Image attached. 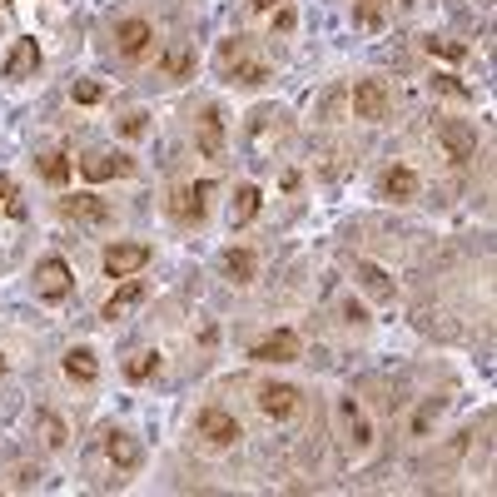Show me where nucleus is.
I'll return each instance as SVG.
<instances>
[{"label":"nucleus","instance_id":"f257e3e1","mask_svg":"<svg viewBox=\"0 0 497 497\" xmlns=\"http://www.w3.org/2000/svg\"><path fill=\"white\" fill-rule=\"evenodd\" d=\"M393 109V90L383 85V80H358L353 85V115L368 119V125H379V119H388Z\"/></svg>","mask_w":497,"mask_h":497},{"label":"nucleus","instance_id":"f03ea898","mask_svg":"<svg viewBox=\"0 0 497 497\" xmlns=\"http://www.w3.org/2000/svg\"><path fill=\"white\" fill-rule=\"evenodd\" d=\"M195 144H199V154H205V160H224V150H229V119H224V109H219V105L205 109V119H199V130H195Z\"/></svg>","mask_w":497,"mask_h":497},{"label":"nucleus","instance_id":"7ed1b4c3","mask_svg":"<svg viewBox=\"0 0 497 497\" xmlns=\"http://www.w3.org/2000/svg\"><path fill=\"white\" fill-rule=\"evenodd\" d=\"M150 259H154V248H150V244H109L100 264H105L109 279H130V274H140Z\"/></svg>","mask_w":497,"mask_h":497},{"label":"nucleus","instance_id":"20e7f679","mask_svg":"<svg viewBox=\"0 0 497 497\" xmlns=\"http://www.w3.org/2000/svg\"><path fill=\"white\" fill-rule=\"evenodd\" d=\"M299 353H303V344H299V334H293V328H274L269 338H259V344L248 348V358H254V363H293Z\"/></svg>","mask_w":497,"mask_h":497},{"label":"nucleus","instance_id":"39448f33","mask_svg":"<svg viewBox=\"0 0 497 497\" xmlns=\"http://www.w3.org/2000/svg\"><path fill=\"white\" fill-rule=\"evenodd\" d=\"M60 219H70V224H109V205L100 195H60Z\"/></svg>","mask_w":497,"mask_h":497},{"label":"nucleus","instance_id":"423d86ee","mask_svg":"<svg viewBox=\"0 0 497 497\" xmlns=\"http://www.w3.org/2000/svg\"><path fill=\"white\" fill-rule=\"evenodd\" d=\"M154 45V25L140 21V15H130V21L115 25V50L125 55V60H140V55H150Z\"/></svg>","mask_w":497,"mask_h":497},{"label":"nucleus","instance_id":"0eeeda50","mask_svg":"<svg viewBox=\"0 0 497 497\" xmlns=\"http://www.w3.org/2000/svg\"><path fill=\"white\" fill-rule=\"evenodd\" d=\"M70 264L65 259H40V269H35V293H40L45 303H60L70 299Z\"/></svg>","mask_w":497,"mask_h":497},{"label":"nucleus","instance_id":"6e6552de","mask_svg":"<svg viewBox=\"0 0 497 497\" xmlns=\"http://www.w3.org/2000/svg\"><path fill=\"white\" fill-rule=\"evenodd\" d=\"M438 140H443L448 160H458V164L477 160V135L467 130L463 119H438Z\"/></svg>","mask_w":497,"mask_h":497},{"label":"nucleus","instance_id":"1a4fd4ad","mask_svg":"<svg viewBox=\"0 0 497 497\" xmlns=\"http://www.w3.org/2000/svg\"><path fill=\"white\" fill-rule=\"evenodd\" d=\"M199 438H209L214 448H229V443H239L244 432H239V418H234V413L205 408V413H199Z\"/></svg>","mask_w":497,"mask_h":497},{"label":"nucleus","instance_id":"9d476101","mask_svg":"<svg viewBox=\"0 0 497 497\" xmlns=\"http://www.w3.org/2000/svg\"><path fill=\"white\" fill-rule=\"evenodd\" d=\"M209 195H214V184H209V179H199V184H184L179 195H174V214H179L184 224H205Z\"/></svg>","mask_w":497,"mask_h":497},{"label":"nucleus","instance_id":"9b49d317","mask_svg":"<svg viewBox=\"0 0 497 497\" xmlns=\"http://www.w3.org/2000/svg\"><path fill=\"white\" fill-rule=\"evenodd\" d=\"M259 408L269 413V418H293V413H299V388H293V383H264L259 388Z\"/></svg>","mask_w":497,"mask_h":497},{"label":"nucleus","instance_id":"f8f14e48","mask_svg":"<svg viewBox=\"0 0 497 497\" xmlns=\"http://www.w3.org/2000/svg\"><path fill=\"white\" fill-rule=\"evenodd\" d=\"M40 75V40H15L5 55V80H31Z\"/></svg>","mask_w":497,"mask_h":497},{"label":"nucleus","instance_id":"ddd939ff","mask_svg":"<svg viewBox=\"0 0 497 497\" xmlns=\"http://www.w3.org/2000/svg\"><path fill=\"white\" fill-rule=\"evenodd\" d=\"M135 164L125 160V154H85V160H80V174H85L90 184H105V179H119V174H130Z\"/></svg>","mask_w":497,"mask_h":497},{"label":"nucleus","instance_id":"4468645a","mask_svg":"<svg viewBox=\"0 0 497 497\" xmlns=\"http://www.w3.org/2000/svg\"><path fill=\"white\" fill-rule=\"evenodd\" d=\"M379 189H383V199H393V205H408V199L418 195V174H413L408 164H393V170H383Z\"/></svg>","mask_w":497,"mask_h":497},{"label":"nucleus","instance_id":"2eb2a0df","mask_svg":"<svg viewBox=\"0 0 497 497\" xmlns=\"http://www.w3.org/2000/svg\"><path fill=\"white\" fill-rule=\"evenodd\" d=\"M195 65H199V60H195V45H189V40H174L170 50H164V60H160L164 80H174V85L195 75Z\"/></svg>","mask_w":497,"mask_h":497},{"label":"nucleus","instance_id":"dca6fc26","mask_svg":"<svg viewBox=\"0 0 497 497\" xmlns=\"http://www.w3.org/2000/svg\"><path fill=\"white\" fill-rule=\"evenodd\" d=\"M105 453H109V463H115L119 473H135V467L144 463V448L135 443L130 432H109V438H105Z\"/></svg>","mask_w":497,"mask_h":497},{"label":"nucleus","instance_id":"f3484780","mask_svg":"<svg viewBox=\"0 0 497 497\" xmlns=\"http://www.w3.org/2000/svg\"><path fill=\"white\" fill-rule=\"evenodd\" d=\"M140 303H144V283L130 274V279H125L115 293H109V303H105V314H100V318H125L130 309H140Z\"/></svg>","mask_w":497,"mask_h":497},{"label":"nucleus","instance_id":"a211bd4d","mask_svg":"<svg viewBox=\"0 0 497 497\" xmlns=\"http://www.w3.org/2000/svg\"><path fill=\"white\" fill-rule=\"evenodd\" d=\"M65 379L70 383H95L100 379V358L90 348H70L65 353Z\"/></svg>","mask_w":497,"mask_h":497},{"label":"nucleus","instance_id":"6ab92c4d","mask_svg":"<svg viewBox=\"0 0 497 497\" xmlns=\"http://www.w3.org/2000/svg\"><path fill=\"white\" fill-rule=\"evenodd\" d=\"M388 11H393V0H358L353 21H358V31H383V25H388Z\"/></svg>","mask_w":497,"mask_h":497},{"label":"nucleus","instance_id":"aec40b11","mask_svg":"<svg viewBox=\"0 0 497 497\" xmlns=\"http://www.w3.org/2000/svg\"><path fill=\"white\" fill-rule=\"evenodd\" d=\"M219 269H224L229 283H248V279H254V254H248V248H224Z\"/></svg>","mask_w":497,"mask_h":497},{"label":"nucleus","instance_id":"412c9836","mask_svg":"<svg viewBox=\"0 0 497 497\" xmlns=\"http://www.w3.org/2000/svg\"><path fill=\"white\" fill-rule=\"evenodd\" d=\"M259 205H264L259 189H254V184H239V189H234V205H229V219H234V229L248 224V219L259 214Z\"/></svg>","mask_w":497,"mask_h":497},{"label":"nucleus","instance_id":"4be33fe9","mask_svg":"<svg viewBox=\"0 0 497 497\" xmlns=\"http://www.w3.org/2000/svg\"><path fill=\"white\" fill-rule=\"evenodd\" d=\"M35 164H40L45 184H55V189H65V184H70V160H65V154H45V160H35Z\"/></svg>","mask_w":497,"mask_h":497},{"label":"nucleus","instance_id":"5701e85b","mask_svg":"<svg viewBox=\"0 0 497 497\" xmlns=\"http://www.w3.org/2000/svg\"><path fill=\"white\" fill-rule=\"evenodd\" d=\"M358 279H363V289L373 293V299H393V283L379 264H358Z\"/></svg>","mask_w":497,"mask_h":497},{"label":"nucleus","instance_id":"b1692460","mask_svg":"<svg viewBox=\"0 0 497 497\" xmlns=\"http://www.w3.org/2000/svg\"><path fill=\"white\" fill-rule=\"evenodd\" d=\"M154 368H160V353H154V348H144V353H135L130 363H125V379H130V383H144Z\"/></svg>","mask_w":497,"mask_h":497},{"label":"nucleus","instance_id":"393cba45","mask_svg":"<svg viewBox=\"0 0 497 497\" xmlns=\"http://www.w3.org/2000/svg\"><path fill=\"white\" fill-rule=\"evenodd\" d=\"M229 75H234V85H264V80H269V65H259V60H239L234 70H229Z\"/></svg>","mask_w":497,"mask_h":497},{"label":"nucleus","instance_id":"a878e982","mask_svg":"<svg viewBox=\"0 0 497 497\" xmlns=\"http://www.w3.org/2000/svg\"><path fill=\"white\" fill-rule=\"evenodd\" d=\"M423 45H428L432 55H443V60H467V45L463 40H448V35H428Z\"/></svg>","mask_w":497,"mask_h":497},{"label":"nucleus","instance_id":"bb28decb","mask_svg":"<svg viewBox=\"0 0 497 497\" xmlns=\"http://www.w3.org/2000/svg\"><path fill=\"white\" fill-rule=\"evenodd\" d=\"M40 432H45V443H50L55 453H60V448L70 443V438H65V423L55 418V413H40Z\"/></svg>","mask_w":497,"mask_h":497},{"label":"nucleus","instance_id":"cd10ccee","mask_svg":"<svg viewBox=\"0 0 497 497\" xmlns=\"http://www.w3.org/2000/svg\"><path fill=\"white\" fill-rule=\"evenodd\" d=\"M70 95H75V105H100V100H105V85H100V80H75Z\"/></svg>","mask_w":497,"mask_h":497},{"label":"nucleus","instance_id":"c85d7f7f","mask_svg":"<svg viewBox=\"0 0 497 497\" xmlns=\"http://www.w3.org/2000/svg\"><path fill=\"white\" fill-rule=\"evenodd\" d=\"M0 205L11 209V214H15V219H21V214H25V205H21V199H15V179H11V174H0Z\"/></svg>","mask_w":497,"mask_h":497},{"label":"nucleus","instance_id":"c756f323","mask_svg":"<svg viewBox=\"0 0 497 497\" xmlns=\"http://www.w3.org/2000/svg\"><path fill=\"white\" fill-rule=\"evenodd\" d=\"M239 60H244V35H239V40H224V50H219V65L224 70H234Z\"/></svg>","mask_w":497,"mask_h":497},{"label":"nucleus","instance_id":"7c9ffc66","mask_svg":"<svg viewBox=\"0 0 497 497\" xmlns=\"http://www.w3.org/2000/svg\"><path fill=\"white\" fill-rule=\"evenodd\" d=\"M144 130H150V115H125L119 119V135H130V140H140Z\"/></svg>","mask_w":497,"mask_h":497},{"label":"nucleus","instance_id":"2f4dec72","mask_svg":"<svg viewBox=\"0 0 497 497\" xmlns=\"http://www.w3.org/2000/svg\"><path fill=\"white\" fill-rule=\"evenodd\" d=\"M274 31H293V11H279V15H274Z\"/></svg>","mask_w":497,"mask_h":497},{"label":"nucleus","instance_id":"473e14b6","mask_svg":"<svg viewBox=\"0 0 497 497\" xmlns=\"http://www.w3.org/2000/svg\"><path fill=\"white\" fill-rule=\"evenodd\" d=\"M254 11H274V5H283V0H248Z\"/></svg>","mask_w":497,"mask_h":497},{"label":"nucleus","instance_id":"72a5a7b5","mask_svg":"<svg viewBox=\"0 0 497 497\" xmlns=\"http://www.w3.org/2000/svg\"><path fill=\"white\" fill-rule=\"evenodd\" d=\"M0 373H5V358H0Z\"/></svg>","mask_w":497,"mask_h":497}]
</instances>
